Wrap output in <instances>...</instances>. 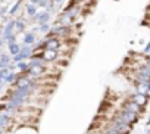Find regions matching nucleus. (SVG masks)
I'll return each mask as SVG.
<instances>
[{
    "label": "nucleus",
    "instance_id": "obj_1",
    "mask_svg": "<svg viewBox=\"0 0 150 134\" xmlns=\"http://www.w3.org/2000/svg\"><path fill=\"white\" fill-rule=\"evenodd\" d=\"M115 116L119 118L122 122L128 124L131 128H132V127L138 122V119H140V116H138L137 113H134V112H131V111H128V109H125V108H121V109L115 113Z\"/></svg>",
    "mask_w": 150,
    "mask_h": 134
},
{
    "label": "nucleus",
    "instance_id": "obj_2",
    "mask_svg": "<svg viewBox=\"0 0 150 134\" xmlns=\"http://www.w3.org/2000/svg\"><path fill=\"white\" fill-rule=\"evenodd\" d=\"M72 28L66 27V25H60V24H53L50 33L44 37V38H50V37H57V38H68L71 35Z\"/></svg>",
    "mask_w": 150,
    "mask_h": 134
},
{
    "label": "nucleus",
    "instance_id": "obj_3",
    "mask_svg": "<svg viewBox=\"0 0 150 134\" xmlns=\"http://www.w3.org/2000/svg\"><path fill=\"white\" fill-rule=\"evenodd\" d=\"M33 55H34V47H31V46H22V49H21L19 55H16V56H13V57H12V62L19 63V62H22V60L31 59V57H33Z\"/></svg>",
    "mask_w": 150,
    "mask_h": 134
},
{
    "label": "nucleus",
    "instance_id": "obj_4",
    "mask_svg": "<svg viewBox=\"0 0 150 134\" xmlns=\"http://www.w3.org/2000/svg\"><path fill=\"white\" fill-rule=\"evenodd\" d=\"M128 99L132 100V102H134L135 105H138L140 108H144V109H146V106L149 105L150 96H149V94H143V93H137V91H134V93H131V94L128 96Z\"/></svg>",
    "mask_w": 150,
    "mask_h": 134
},
{
    "label": "nucleus",
    "instance_id": "obj_5",
    "mask_svg": "<svg viewBox=\"0 0 150 134\" xmlns=\"http://www.w3.org/2000/svg\"><path fill=\"white\" fill-rule=\"evenodd\" d=\"M46 41V49L47 50H54V52H60V49L63 47L62 38L57 37H50V38H44Z\"/></svg>",
    "mask_w": 150,
    "mask_h": 134
},
{
    "label": "nucleus",
    "instance_id": "obj_6",
    "mask_svg": "<svg viewBox=\"0 0 150 134\" xmlns=\"http://www.w3.org/2000/svg\"><path fill=\"white\" fill-rule=\"evenodd\" d=\"M121 108H125V109H128V111H131V112L137 113L138 116H141V115H143V112H144V108H140L138 105H135V103H134L132 100H129V99L124 100Z\"/></svg>",
    "mask_w": 150,
    "mask_h": 134
},
{
    "label": "nucleus",
    "instance_id": "obj_7",
    "mask_svg": "<svg viewBox=\"0 0 150 134\" xmlns=\"http://www.w3.org/2000/svg\"><path fill=\"white\" fill-rule=\"evenodd\" d=\"M50 18H52V13H49L47 11H40L35 18H34V22L37 25H43V24H50Z\"/></svg>",
    "mask_w": 150,
    "mask_h": 134
},
{
    "label": "nucleus",
    "instance_id": "obj_8",
    "mask_svg": "<svg viewBox=\"0 0 150 134\" xmlns=\"http://www.w3.org/2000/svg\"><path fill=\"white\" fill-rule=\"evenodd\" d=\"M12 122H13V118H12L11 113H8V112H0V127L9 131Z\"/></svg>",
    "mask_w": 150,
    "mask_h": 134
},
{
    "label": "nucleus",
    "instance_id": "obj_9",
    "mask_svg": "<svg viewBox=\"0 0 150 134\" xmlns=\"http://www.w3.org/2000/svg\"><path fill=\"white\" fill-rule=\"evenodd\" d=\"M60 57V52H54V50H43V59H44V62L47 63H50V62H56L57 59Z\"/></svg>",
    "mask_w": 150,
    "mask_h": 134
},
{
    "label": "nucleus",
    "instance_id": "obj_10",
    "mask_svg": "<svg viewBox=\"0 0 150 134\" xmlns=\"http://www.w3.org/2000/svg\"><path fill=\"white\" fill-rule=\"evenodd\" d=\"M12 34H15V19H11L3 27V38H6V37L12 35Z\"/></svg>",
    "mask_w": 150,
    "mask_h": 134
},
{
    "label": "nucleus",
    "instance_id": "obj_11",
    "mask_svg": "<svg viewBox=\"0 0 150 134\" xmlns=\"http://www.w3.org/2000/svg\"><path fill=\"white\" fill-rule=\"evenodd\" d=\"M35 40H37V37H35V34L33 33V31H28V33H24V38H22V43H24V46H34V43H35Z\"/></svg>",
    "mask_w": 150,
    "mask_h": 134
},
{
    "label": "nucleus",
    "instance_id": "obj_12",
    "mask_svg": "<svg viewBox=\"0 0 150 134\" xmlns=\"http://www.w3.org/2000/svg\"><path fill=\"white\" fill-rule=\"evenodd\" d=\"M25 28H27V19H24V18H16V19H15V34L24 33Z\"/></svg>",
    "mask_w": 150,
    "mask_h": 134
},
{
    "label": "nucleus",
    "instance_id": "obj_13",
    "mask_svg": "<svg viewBox=\"0 0 150 134\" xmlns=\"http://www.w3.org/2000/svg\"><path fill=\"white\" fill-rule=\"evenodd\" d=\"M25 12H27V15L30 16V18H35V15L40 12L38 11V6H35V5H33V3H27L25 5Z\"/></svg>",
    "mask_w": 150,
    "mask_h": 134
},
{
    "label": "nucleus",
    "instance_id": "obj_14",
    "mask_svg": "<svg viewBox=\"0 0 150 134\" xmlns=\"http://www.w3.org/2000/svg\"><path fill=\"white\" fill-rule=\"evenodd\" d=\"M16 69H18L19 74L25 75V74H28V71H30V63H28L27 60H22V62L16 63Z\"/></svg>",
    "mask_w": 150,
    "mask_h": 134
},
{
    "label": "nucleus",
    "instance_id": "obj_15",
    "mask_svg": "<svg viewBox=\"0 0 150 134\" xmlns=\"http://www.w3.org/2000/svg\"><path fill=\"white\" fill-rule=\"evenodd\" d=\"M8 49H9V55L13 57V56L19 55V52H21L22 46H19L18 43H12V44H8Z\"/></svg>",
    "mask_w": 150,
    "mask_h": 134
},
{
    "label": "nucleus",
    "instance_id": "obj_16",
    "mask_svg": "<svg viewBox=\"0 0 150 134\" xmlns=\"http://www.w3.org/2000/svg\"><path fill=\"white\" fill-rule=\"evenodd\" d=\"M22 3H24V0H16V2L13 3V6L9 9V15H11V16H15V15L19 12V9H21Z\"/></svg>",
    "mask_w": 150,
    "mask_h": 134
},
{
    "label": "nucleus",
    "instance_id": "obj_17",
    "mask_svg": "<svg viewBox=\"0 0 150 134\" xmlns=\"http://www.w3.org/2000/svg\"><path fill=\"white\" fill-rule=\"evenodd\" d=\"M18 78H19V72H9V75L6 77L5 83L6 84H15Z\"/></svg>",
    "mask_w": 150,
    "mask_h": 134
},
{
    "label": "nucleus",
    "instance_id": "obj_18",
    "mask_svg": "<svg viewBox=\"0 0 150 134\" xmlns=\"http://www.w3.org/2000/svg\"><path fill=\"white\" fill-rule=\"evenodd\" d=\"M0 63L3 65V68H8V66L12 63V56L11 55H2V57H0Z\"/></svg>",
    "mask_w": 150,
    "mask_h": 134
},
{
    "label": "nucleus",
    "instance_id": "obj_19",
    "mask_svg": "<svg viewBox=\"0 0 150 134\" xmlns=\"http://www.w3.org/2000/svg\"><path fill=\"white\" fill-rule=\"evenodd\" d=\"M50 30H52V25H50V24H43V25H38V33H40V34L47 35V34L50 33Z\"/></svg>",
    "mask_w": 150,
    "mask_h": 134
},
{
    "label": "nucleus",
    "instance_id": "obj_20",
    "mask_svg": "<svg viewBox=\"0 0 150 134\" xmlns=\"http://www.w3.org/2000/svg\"><path fill=\"white\" fill-rule=\"evenodd\" d=\"M56 6H57V5L53 2V0H50V2H49V6L46 8V11H47L49 13H54V12H56Z\"/></svg>",
    "mask_w": 150,
    "mask_h": 134
},
{
    "label": "nucleus",
    "instance_id": "obj_21",
    "mask_svg": "<svg viewBox=\"0 0 150 134\" xmlns=\"http://www.w3.org/2000/svg\"><path fill=\"white\" fill-rule=\"evenodd\" d=\"M49 2H50V0H40V2H38V8H41L43 11H46V8L49 6Z\"/></svg>",
    "mask_w": 150,
    "mask_h": 134
},
{
    "label": "nucleus",
    "instance_id": "obj_22",
    "mask_svg": "<svg viewBox=\"0 0 150 134\" xmlns=\"http://www.w3.org/2000/svg\"><path fill=\"white\" fill-rule=\"evenodd\" d=\"M53 2L57 5V6H62L63 5V2H65V0H53Z\"/></svg>",
    "mask_w": 150,
    "mask_h": 134
},
{
    "label": "nucleus",
    "instance_id": "obj_23",
    "mask_svg": "<svg viewBox=\"0 0 150 134\" xmlns=\"http://www.w3.org/2000/svg\"><path fill=\"white\" fill-rule=\"evenodd\" d=\"M38 2H40V0H30V3H33V5H35V6L38 5Z\"/></svg>",
    "mask_w": 150,
    "mask_h": 134
},
{
    "label": "nucleus",
    "instance_id": "obj_24",
    "mask_svg": "<svg viewBox=\"0 0 150 134\" xmlns=\"http://www.w3.org/2000/svg\"><path fill=\"white\" fill-rule=\"evenodd\" d=\"M3 44H5V40H3V37H0V49H2Z\"/></svg>",
    "mask_w": 150,
    "mask_h": 134
},
{
    "label": "nucleus",
    "instance_id": "obj_25",
    "mask_svg": "<svg viewBox=\"0 0 150 134\" xmlns=\"http://www.w3.org/2000/svg\"><path fill=\"white\" fill-rule=\"evenodd\" d=\"M147 91H149V94H150V83L147 84Z\"/></svg>",
    "mask_w": 150,
    "mask_h": 134
},
{
    "label": "nucleus",
    "instance_id": "obj_26",
    "mask_svg": "<svg viewBox=\"0 0 150 134\" xmlns=\"http://www.w3.org/2000/svg\"><path fill=\"white\" fill-rule=\"evenodd\" d=\"M2 89H3V84H0V91H2Z\"/></svg>",
    "mask_w": 150,
    "mask_h": 134
},
{
    "label": "nucleus",
    "instance_id": "obj_27",
    "mask_svg": "<svg viewBox=\"0 0 150 134\" xmlns=\"http://www.w3.org/2000/svg\"><path fill=\"white\" fill-rule=\"evenodd\" d=\"M2 55H3V53H2V49H0V57H2Z\"/></svg>",
    "mask_w": 150,
    "mask_h": 134
}]
</instances>
